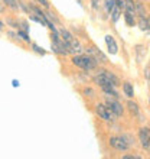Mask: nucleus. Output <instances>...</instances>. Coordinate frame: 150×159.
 <instances>
[{"instance_id":"obj_1","label":"nucleus","mask_w":150,"mask_h":159,"mask_svg":"<svg viewBox=\"0 0 150 159\" xmlns=\"http://www.w3.org/2000/svg\"><path fill=\"white\" fill-rule=\"evenodd\" d=\"M72 64L85 70V71H91L97 67V61L90 55H75L72 58Z\"/></svg>"},{"instance_id":"obj_2","label":"nucleus","mask_w":150,"mask_h":159,"mask_svg":"<svg viewBox=\"0 0 150 159\" xmlns=\"http://www.w3.org/2000/svg\"><path fill=\"white\" fill-rule=\"evenodd\" d=\"M95 113L98 114V116H100L103 120H105V121L114 120V117H117L116 114L113 113L111 110H110L105 104H97L95 106Z\"/></svg>"},{"instance_id":"obj_3","label":"nucleus","mask_w":150,"mask_h":159,"mask_svg":"<svg viewBox=\"0 0 150 159\" xmlns=\"http://www.w3.org/2000/svg\"><path fill=\"white\" fill-rule=\"evenodd\" d=\"M52 51L55 54H59V55H68L69 51H68V43L64 39H56V41H52Z\"/></svg>"},{"instance_id":"obj_4","label":"nucleus","mask_w":150,"mask_h":159,"mask_svg":"<svg viewBox=\"0 0 150 159\" xmlns=\"http://www.w3.org/2000/svg\"><path fill=\"white\" fill-rule=\"evenodd\" d=\"M110 145H111L113 148H114V149H116V151H127V149H129L130 148V145L127 142H126L124 139L121 138H117V136H113V138H110Z\"/></svg>"},{"instance_id":"obj_5","label":"nucleus","mask_w":150,"mask_h":159,"mask_svg":"<svg viewBox=\"0 0 150 159\" xmlns=\"http://www.w3.org/2000/svg\"><path fill=\"white\" fill-rule=\"evenodd\" d=\"M105 106H107V107H108V109L111 110L113 113L116 114L117 117L123 114V106H121L120 103H118V101L116 100V98H110V97H107V101H105Z\"/></svg>"},{"instance_id":"obj_6","label":"nucleus","mask_w":150,"mask_h":159,"mask_svg":"<svg viewBox=\"0 0 150 159\" xmlns=\"http://www.w3.org/2000/svg\"><path fill=\"white\" fill-rule=\"evenodd\" d=\"M87 54L90 55V57H92V58L97 61V64L101 62V64H105L107 62V57H105L103 52H101L100 49H97V48H94V46H91V48H88L87 49Z\"/></svg>"},{"instance_id":"obj_7","label":"nucleus","mask_w":150,"mask_h":159,"mask_svg":"<svg viewBox=\"0 0 150 159\" xmlns=\"http://www.w3.org/2000/svg\"><path fill=\"white\" fill-rule=\"evenodd\" d=\"M139 139H140V143L144 149L149 148V143H150V129L147 127H142L139 130Z\"/></svg>"},{"instance_id":"obj_8","label":"nucleus","mask_w":150,"mask_h":159,"mask_svg":"<svg viewBox=\"0 0 150 159\" xmlns=\"http://www.w3.org/2000/svg\"><path fill=\"white\" fill-rule=\"evenodd\" d=\"M68 51H69V54L79 55V54H81V52L84 51V48L81 46V43H79V42L74 38L71 42H68Z\"/></svg>"},{"instance_id":"obj_9","label":"nucleus","mask_w":150,"mask_h":159,"mask_svg":"<svg viewBox=\"0 0 150 159\" xmlns=\"http://www.w3.org/2000/svg\"><path fill=\"white\" fill-rule=\"evenodd\" d=\"M105 45H107V48H108L110 54L116 55L117 52H118V46H117V42L114 41V38H113L111 35H107V36H105Z\"/></svg>"},{"instance_id":"obj_10","label":"nucleus","mask_w":150,"mask_h":159,"mask_svg":"<svg viewBox=\"0 0 150 159\" xmlns=\"http://www.w3.org/2000/svg\"><path fill=\"white\" fill-rule=\"evenodd\" d=\"M123 91H124V94L129 98H131V97L134 96V88H133V84L129 83V81H126L124 84H123Z\"/></svg>"},{"instance_id":"obj_11","label":"nucleus","mask_w":150,"mask_h":159,"mask_svg":"<svg viewBox=\"0 0 150 159\" xmlns=\"http://www.w3.org/2000/svg\"><path fill=\"white\" fill-rule=\"evenodd\" d=\"M124 10L129 13H136V2L134 0H124Z\"/></svg>"},{"instance_id":"obj_12","label":"nucleus","mask_w":150,"mask_h":159,"mask_svg":"<svg viewBox=\"0 0 150 159\" xmlns=\"http://www.w3.org/2000/svg\"><path fill=\"white\" fill-rule=\"evenodd\" d=\"M120 9L117 7L116 4L113 6V9L110 10V15H111V19H113V22H118V19H120Z\"/></svg>"},{"instance_id":"obj_13","label":"nucleus","mask_w":150,"mask_h":159,"mask_svg":"<svg viewBox=\"0 0 150 159\" xmlns=\"http://www.w3.org/2000/svg\"><path fill=\"white\" fill-rule=\"evenodd\" d=\"M59 35L62 36V39L67 42V43H68V42H71L72 39H74V36L71 35V32H68L67 29H61V30H59Z\"/></svg>"},{"instance_id":"obj_14","label":"nucleus","mask_w":150,"mask_h":159,"mask_svg":"<svg viewBox=\"0 0 150 159\" xmlns=\"http://www.w3.org/2000/svg\"><path fill=\"white\" fill-rule=\"evenodd\" d=\"M136 13H137L140 17H143L146 15V9H144L142 2H136Z\"/></svg>"},{"instance_id":"obj_15","label":"nucleus","mask_w":150,"mask_h":159,"mask_svg":"<svg viewBox=\"0 0 150 159\" xmlns=\"http://www.w3.org/2000/svg\"><path fill=\"white\" fill-rule=\"evenodd\" d=\"M105 75L108 77V80H110V83H111V85H113V87H117V85H118V83H120V81H118V78H117V77L114 75L113 72H110V71H105Z\"/></svg>"},{"instance_id":"obj_16","label":"nucleus","mask_w":150,"mask_h":159,"mask_svg":"<svg viewBox=\"0 0 150 159\" xmlns=\"http://www.w3.org/2000/svg\"><path fill=\"white\" fill-rule=\"evenodd\" d=\"M124 19H126V23H127L129 26H133L134 23H136V20H134V15H133V13L126 12V13H124Z\"/></svg>"},{"instance_id":"obj_17","label":"nucleus","mask_w":150,"mask_h":159,"mask_svg":"<svg viewBox=\"0 0 150 159\" xmlns=\"http://www.w3.org/2000/svg\"><path fill=\"white\" fill-rule=\"evenodd\" d=\"M3 2H4V4L9 6L12 10H17V9H19V2H16V0H3Z\"/></svg>"},{"instance_id":"obj_18","label":"nucleus","mask_w":150,"mask_h":159,"mask_svg":"<svg viewBox=\"0 0 150 159\" xmlns=\"http://www.w3.org/2000/svg\"><path fill=\"white\" fill-rule=\"evenodd\" d=\"M139 26H140V29L142 30H149V23H147V19H144V16L140 17V20H139Z\"/></svg>"},{"instance_id":"obj_19","label":"nucleus","mask_w":150,"mask_h":159,"mask_svg":"<svg viewBox=\"0 0 150 159\" xmlns=\"http://www.w3.org/2000/svg\"><path fill=\"white\" fill-rule=\"evenodd\" d=\"M127 107H129V110L131 111V113L139 114V106L136 104V103H133V101H129V103H127Z\"/></svg>"},{"instance_id":"obj_20","label":"nucleus","mask_w":150,"mask_h":159,"mask_svg":"<svg viewBox=\"0 0 150 159\" xmlns=\"http://www.w3.org/2000/svg\"><path fill=\"white\" fill-rule=\"evenodd\" d=\"M17 36H20L22 39L25 42H29L30 38H29V35H28V32H25V30H17Z\"/></svg>"},{"instance_id":"obj_21","label":"nucleus","mask_w":150,"mask_h":159,"mask_svg":"<svg viewBox=\"0 0 150 159\" xmlns=\"http://www.w3.org/2000/svg\"><path fill=\"white\" fill-rule=\"evenodd\" d=\"M32 48H33V51L36 52V54H39V55H45L46 54V51L43 49V48H41L39 45H36V43H33V45H32Z\"/></svg>"},{"instance_id":"obj_22","label":"nucleus","mask_w":150,"mask_h":159,"mask_svg":"<svg viewBox=\"0 0 150 159\" xmlns=\"http://www.w3.org/2000/svg\"><path fill=\"white\" fill-rule=\"evenodd\" d=\"M121 138L124 139V140L129 143L130 146H131V145H134V138H133V136H130V134H123Z\"/></svg>"},{"instance_id":"obj_23","label":"nucleus","mask_w":150,"mask_h":159,"mask_svg":"<svg viewBox=\"0 0 150 159\" xmlns=\"http://www.w3.org/2000/svg\"><path fill=\"white\" fill-rule=\"evenodd\" d=\"M84 94L88 97H94L95 96V91H94L92 88H85V90H84Z\"/></svg>"},{"instance_id":"obj_24","label":"nucleus","mask_w":150,"mask_h":159,"mask_svg":"<svg viewBox=\"0 0 150 159\" xmlns=\"http://www.w3.org/2000/svg\"><path fill=\"white\" fill-rule=\"evenodd\" d=\"M9 23V25L12 26V28H17V26H19V22H16V20H13V19H7V20H6Z\"/></svg>"},{"instance_id":"obj_25","label":"nucleus","mask_w":150,"mask_h":159,"mask_svg":"<svg viewBox=\"0 0 150 159\" xmlns=\"http://www.w3.org/2000/svg\"><path fill=\"white\" fill-rule=\"evenodd\" d=\"M116 6L120 9V10H124V2H123V0H116Z\"/></svg>"},{"instance_id":"obj_26","label":"nucleus","mask_w":150,"mask_h":159,"mask_svg":"<svg viewBox=\"0 0 150 159\" xmlns=\"http://www.w3.org/2000/svg\"><path fill=\"white\" fill-rule=\"evenodd\" d=\"M38 2H39V3L42 4V6H43V7H49V3H48V0H38Z\"/></svg>"},{"instance_id":"obj_27","label":"nucleus","mask_w":150,"mask_h":159,"mask_svg":"<svg viewBox=\"0 0 150 159\" xmlns=\"http://www.w3.org/2000/svg\"><path fill=\"white\" fill-rule=\"evenodd\" d=\"M91 3H92V9L98 7V4H97V3H98V0H91Z\"/></svg>"},{"instance_id":"obj_28","label":"nucleus","mask_w":150,"mask_h":159,"mask_svg":"<svg viewBox=\"0 0 150 159\" xmlns=\"http://www.w3.org/2000/svg\"><path fill=\"white\" fill-rule=\"evenodd\" d=\"M13 87H19V81L15 80V81H13Z\"/></svg>"},{"instance_id":"obj_29","label":"nucleus","mask_w":150,"mask_h":159,"mask_svg":"<svg viewBox=\"0 0 150 159\" xmlns=\"http://www.w3.org/2000/svg\"><path fill=\"white\" fill-rule=\"evenodd\" d=\"M4 29V25H3V22L0 20V30H3Z\"/></svg>"},{"instance_id":"obj_30","label":"nucleus","mask_w":150,"mask_h":159,"mask_svg":"<svg viewBox=\"0 0 150 159\" xmlns=\"http://www.w3.org/2000/svg\"><path fill=\"white\" fill-rule=\"evenodd\" d=\"M146 77H147V78H149V80H150V70H149V71H147V74H146Z\"/></svg>"},{"instance_id":"obj_31","label":"nucleus","mask_w":150,"mask_h":159,"mask_svg":"<svg viewBox=\"0 0 150 159\" xmlns=\"http://www.w3.org/2000/svg\"><path fill=\"white\" fill-rule=\"evenodd\" d=\"M147 23H149V29H150V17L147 19Z\"/></svg>"},{"instance_id":"obj_32","label":"nucleus","mask_w":150,"mask_h":159,"mask_svg":"<svg viewBox=\"0 0 150 159\" xmlns=\"http://www.w3.org/2000/svg\"><path fill=\"white\" fill-rule=\"evenodd\" d=\"M147 149H149V151H150V143H149V148H147Z\"/></svg>"},{"instance_id":"obj_33","label":"nucleus","mask_w":150,"mask_h":159,"mask_svg":"<svg viewBox=\"0 0 150 159\" xmlns=\"http://www.w3.org/2000/svg\"><path fill=\"white\" fill-rule=\"evenodd\" d=\"M149 103H150V101H149Z\"/></svg>"}]
</instances>
